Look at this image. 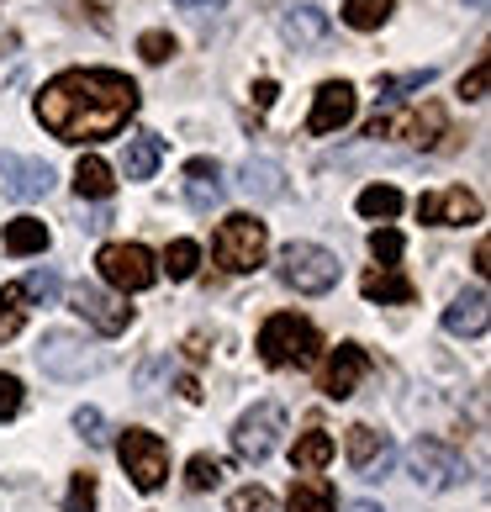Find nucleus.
<instances>
[{"label": "nucleus", "mask_w": 491, "mask_h": 512, "mask_svg": "<svg viewBox=\"0 0 491 512\" xmlns=\"http://www.w3.org/2000/svg\"><path fill=\"white\" fill-rule=\"evenodd\" d=\"M37 122H43L59 143H106L132 122L138 111V85L117 69H64L53 74L37 96Z\"/></svg>", "instance_id": "nucleus-1"}, {"label": "nucleus", "mask_w": 491, "mask_h": 512, "mask_svg": "<svg viewBox=\"0 0 491 512\" xmlns=\"http://www.w3.org/2000/svg\"><path fill=\"white\" fill-rule=\"evenodd\" d=\"M317 354H323V333L296 312H275L259 328V359L270 370H291V365L307 370V365H317Z\"/></svg>", "instance_id": "nucleus-2"}, {"label": "nucleus", "mask_w": 491, "mask_h": 512, "mask_svg": "<svg viewBox=\"0 0 491 512\" xmlns=\"http://www.w3.org/2000/svg\"><path fill=\"white\" fill-rule=\"evenodd\" d=\"M264 254H270V233H264V222H254L249 212H233L222 217L217 238H212V259L222 264L228 275H249L264 264Z\"/></svg>", "instance_id": "nucleus-3"}, {"label": "nucleus", "mask_w": 491, "mask_h": 512, "mask_svg": "<svg viewBox=\"0 0 491 512\" xmlns=\"http://www.w3.org/2000/svg\"><path fill=\"white\" fill-rule=\"evenodd\" d=\"M280 280L301 296H328L338 286V259L323 243H286L280 249Z\"/></svg>", "instance_id": "nucleus-4"}, {"label": "nucleus", "mask_w": 491, "mask_h": 512, "mask_svg": "<svg viewBox=\"0 0 491 512\" xmlns=\"http://www.w3.org/2000/svg\"><path fill=\"white\" fill-rule=\"evenodd\" d=\"M117 454H122L127 481L138 486V491H159V486L169 481V444L159 439V433H148V428H122Z\"/></svg>", "instance_id": "nucleus-5"}, {"label": "nucleus", "mask_w": 491, "mask_h": 512, "mask_svg": "<svg viewBox=\"0 0 491 512\" xmlns=\"http://www.w3.org/2000/svg\"><path fill=\"white\" fill-rule=\"evenodd\" d=\"M280 433H286V412H280V402H259L254 412H243L233 423V454L243 465H264L280 449Z\"/></svg>", "instance_id": "nucleus-6"}, {"label": "nucleus", "mask_w": 491, "mask_h": 512, "mask_svg": "<svg viewBox=\"0 0 491 512\" xmlns=\"http://www.w3.org/2000/svg\"><path fill=\"white\" fill-rule=\"evenodd\" d=\"M96 264H101V280L111 291H148L159 280V259L143 243H106L96 254Z\"/></svg>", "instance_id": "nucleus-7"}, {"label": "nucleus", "mask_w": 491, "mask_h": 512, "mask_svg": "<svg viewBox=\"0 0 491 512\" xmlns=\"http://www.w3.org/2000/svg\"><path fill=\"white\" fill-rule=\"evenodd\" d=\"M37 370L53 375V381H85V375L101 370V359L85 354V338L53 328V333H43V344H37Z\"/></svg>", "instance_id": "nucleus-8"}, {"label": "nucleus", "mask_w": 491, "mask_h": 512, "mask_svg": "<svg viewBox=\"0 0 491 512\" xmlns=\"http://www.w3.org/2000/svg\"><path fill=\"white\" fill-rule=\"evenodd\" d=\"M407 470L412 481H418L423 491H449V486H465V460L449 444L439 439H418L407 449Z\"/></svg>", "instance_id": "nucleus-9"}, {"label": "nucleus", "mask_w": 491, "mask_h": 512, "mask_svg": "<svg viewBox=\"0 0 491 512\" xmlns=\"http://www.w3.org/2000/svg\"><path fill=\"white\" fill-rule=\"evenodd\" d=\"M365 138H412L418 148H433L444 138V106H423V111H391V117H370Z\"/></svg>", "instance_id": "nucleus-10"}, {"label": "nucleus", "mask_w": 491, "mask_h": 512, "mask_svg": "<svg viewBox=\"0 0 491 512\" xmlns=\"http://www.w3.org/2000/svg\"><path fill=\"white\" fill-rule=\"evenodd\" d=\"M69 307L80 312L90 328H96L101 338H117V333H127V322H132V307L127 301H117V296H106L101 286H90V280H74L69 286Z\"/></svg>", "instance_id": "nucleus-11"}, {"label": "nucleus", "mask_w": 491, "mask_h": 512, "mask_svg": "<svg viewBox=\"0 0 491 512\" xmlns=\"http://www.w3.org/2000/svg\"><path fill=\"white\" fill-rule=\"evenodd\" d=\"M418 217L428 227H465V222H481L486 206H481V196H470L465 185H449V191H423L418 196Z\"/></svg>", "instance_id": "nucleus-12"}, {"label": "nucleus", "mask_w": 491, "mask_h": 512, "mask_svg": "<svg viewBox=\"0 0 491 512\" xmlns=\"http://www.w3.org/2000/svg\"><path fill=\"white\" fill-rule=\"evenodd\" d=\"M354 111H360L354 85L349 80H323V85H317V101H312V117H307V132H312V138H328V132L354 122Z\"/></svg>", "instance_id": "nucleus-13"}, {"label": "nucleus", "mask_w": 491, "mask_h": 512, "mask_svg": "<svg viewBox=\"0 0 491 512\" xmlns=\"http://www.w3.org/2000/svg\"><path fill=\"white\" fill-rule=\"evenodd\" d=\"M0 185L11 201H43L53 191V169L43 159H22V154H0Z\"/></svg>", "instance_id": "nucleus-14"}, {"label": "nucleus", "mask_w": 491, "mask_h": 512, "mask_svg": "<svg viewBox=\"0 0 491 512\" xmlns=\"http://www.w3.org/2000/svg\"><path fill=\"white\" fill-rule=\"evenodd\" d=\"M365 375H370V354L360 344H338L333 359H328V370H323V396L328 402H349Z\"/></svg>", "instance_id": "nucleus-15"}, {"label": "nucleus", "mask_w": 491, "mask_h": 512, "mask_svg": "<svg viewBox=\"0 0 491 512\" xmlns=\"http://www.w3.org/2000/svg\"><path fill=\"white\" fill-rule=\"evenodd\" d=\"M486 322H491V301H486L481 286H476V291H460V296L444 307V333H455V338H481Z\"/></svg>", "instance_id": "nucleus-16"}, {"label": "nucleus", "mask_w": 491, "mask_h": 512, "mask_svg": "<svg viewBox=\"0 0 491 512\" xmlns=\"http://www.w3.org/2000/svg\"><path fill=\"white\" fill-rule=\"evenodd\" d=\"M238 191L249 196V201H280L286 196V169L270 164V159H243L238 164Z\"/></svg>", "instance_id": "nucleus-17"}, {"label": "nucleus", "mask_w": 491, "mask_h": 512, "mask_svg": "<svg viewBox=\"0 0 491 512\" xmlns=\"http://www.w3.org/2000/svg\"><path fill=\"white\" fill-rule=\"evenodd\" d=\"M328 32H333V22H328V11H317V6H291L286 16H280V37H286L296 53L317 48Z\"/></svg>", "instance_id": "nucleus-18"}, {"label": "nucleus", "mask_w": 491, "mask_h": 512, "mask_svg": "<svg viewBox=\"0 0 491 512\" xmlns=\"http://www.w3.org/2000/svg\"><path fill=\"white\" fill-rule=\"evenodd\" d=\"M185 201H191L196 212L222 206V169H217V159H191L185 164Z\"/></svg>", "instance_id": "nucleus-19"}, {"label": "nucleus", "mask_w": 491, "mask_h": 512, "mask_svg": "<svg viewBox=\"0 0 491 512\" xmlns=\"http://www.w3.org/2000/svg\"><path fill=\"white\" fill-rule=\"evenodd\" d=\"M159 164H164V138H154V132L127 138V154H122V175L127 180H148Z\"/></svg>", "instance_id": "nucleus-20"}, {"label": "nucleus", "mask_w": 491, "mask_h": 512, "mask_svg": "<svg viewBox=\"0 0 491 512\" xmlns=\"http://www.w3.org/2000/svg\"><path fill=\"white\" fill-rule=\"evenodd\" d=\"M74 191H80V201H106L117 191V175H111V164L101 154H85L74 164Z\"/></svg>", "instance_id": "nucleus-21"}, {"label": "nucleus", "mask_w": 491, "mask_h": 512, "mask_svg": "<svg viewBox=\"0 0 491 512\" xmlns=\"http://www.w3.org/2000/svg\"><path fill=\"white\" fill-rule=\"evenodd\" d=\"M360 291H365L370 301H391V307H412V296H418V286H412L402 270H370V275L360 280Z\"/></svg>", "instance_id": "nucleus-22"}, {"label": "nucleus", "mask_w": 491, "mask_h": 512, "mask_svg": "<svg viewBox=\"0 0 491 512\" xmlns=\"http://www.w3.org/2000/svg\"><path fill=\"white\" fill-rule=\"evenodd\" d=\"M0 243H6V254L22 259V254H43L53 243V233H48V222H37V217H16V222H6Z\"/></svg>", "instance_id": "nucleus-23"}, {"label": "nucleus", "mask_w": 491, "mask_h": 512, "mask_svg": "<svg viewBox=\"0 0 491 512\" xmlns=\"http://www.w3.org/2000/svg\"><path fill=\"white\" fill-rule=\"evenodd\" d=\"M286 507H291V512H338L333 481H323V476H301V481H291Z\"/></svg>", "instance_id": "nucleus-24"}, {"label": "nucleus", "mask_w": 491, "mask_h": 512, "mask_svg": "<svg viewBox=\"0 0 491 512\" xmlns=\"http://www.w3.org/2000/svg\"><path fill=\"white\" fill-rule=\"evenodd\" d=\"M333 439H328V433L323 428H312V433H301V439H296V449H291V465L301 470V476H317V470H323L328 460H333Z\"/></svg>", "instance_id": "nucleus-25"}, {"label": "nucleus", "mask_w": 491, "mask_h": 512, "mask_svg": "<svg viewBox=\"0 0 491 512\" xmlns=\"http://www.w3.org/2000/svg\"><path fill=\"white\" fill-rule=\"evenodd\" d=\"M344 449H349V465L365 476V470L386 454V433H375V428H365V423H354V428H349V439H344Z\"/></svg>", "instance_id": "nucleus-26"}, {"label": "nucleus", "mask_w": 491, "mask_h": 512, "mask_svg": "<svg viewBox=\"0 0 491 512\" xmlns=\"http://www.w3.org/2000/svg\"><path fill=\"white\" fill-rule=\"evenodd\" d=\"M354 206H360V217H370V222H391L402 212V191H396V185H365Z\"/></svg>", "instance_id": "nucleus-27"}, {"label": "nucleus", "mask_w": 491, "mask_h": 512, "mask_svg": "<svg viewBox=\"0 0 491 512\" xmlns=\"http://www.w3.org/2000/svg\"><path fill=\"white\" fill-rule=\"evenodd\" d=\"M433 80V69H407V74H381L375 80V101H402L412 90H423Z\"/></svg>", "instance_id": "nucleus-28"}, {"label": "nucleus", "mask_w": 491, "mask_h": 512, "mask_svg": "<svg viewBox=\"0 0 491 512\" xmlns=\"http://www.w3.org/2000/svg\"><path fill=\"white\" fill-rule=\"evenodd\" d=\"M16 291H22V301L53 307V301H59V291H64V280H59V270H32L27 280H16Z\"/></svg>", "instance_id": "nucleus-29"}, {"label": "nucleus", "mask_w": 491, "mask_h": 512, "mask_svg": "<svg viewBox=\"0 0 491 512\" xmlns=\"http://www.w3.org/2000/svg\"><path fill=\"white\" fill-rule=\"evenodd\" d=\"M391 16V0H344V22L354 32H375Z\"/></svg>", "instance_id": "nucleus-30"}, {"label": "nucleus", "mask_w": 491, "mask_h": 512, "mask_svg": "<svg viewBox=\"0 0 491 512\" xmlns=\"http://www.w3.org/2000/svg\"><path fill=\"white\" fill-rule=\"evenodd\" d=\"M196 264H201V249H196L191 238H175V243L164 249V270H169V280H191V275H196Z\"/></svg>", "instance_id": "nucleus-31"}, {"label": "nucleus", "mask_w": 491, "mask_h": 512, "mask_svg": "<svg viewBox=\"0 0 491 512\" xmlns=\"http://www.w3.org/2000/svg\"><path fill=\"white\" fill-rule=\"evenodd\" d=\"M222 476H228V465L212 460V454H196V460L185 465V486L191 491H212V486H222Z\"/></svg>", "instance_id": "nucleus-32"}, {"label": "nucleus", "mask_w": 491, "mask_h": 512, "mask_svg": "<svg viewBox=\"0 0 491 512\" xmlns=\"http://www.w3.org/2000/svg\"><path fill=\"white\" fill-rule=\"evenodd\" d=\"M96 502H101V486H96L90 470H80V476L69 481V491H64V512H96Z\"/></svg>", "instance_id": "nucleus-33"}, {"label": "nucleus", "mask_w": 491, "mask_h": 512, "mask_svg": "<svg viewBox=\"0 0 491 512\" xmlns=\"http://www.w3.org/2000/svg\"><path fill=\"white\" fill-rule=\"evenodd\" d=\"M402 249H407V238L396 233V227H375V233H370V254L381 259V270H396V259H402Z\"/></svg>", "instance_id": "nucleus-34"}, {"label": "nucleus", "mask_w": 491, "mask_h": 512, "mask_svg": "<svg viewBox=\"0 0 491 512\" xmlns=\"http://www.w3.org/2000/svg\"><path fill=\"white\" fill-rule=\"evenodd\" d=\"M138 53H143V64H169V59H175V53H180V43H175V37H169V32H143L138 37Z\"/></svg>", "instance_id": "nucleus-35"}, {"label": "nucleus", "mask_w": 491, "mask_h": 512, "mask_svg": "<svg viewBox=\"0 0 491 512\" xmlns=\"http://www.w3.org/2000/svg\"><path fill=\"white\" fill-rule=\"evenodd\" d=\"M228 512H275V497L264 486H243L228 497Z\"/></svg>", "instance_id": "nucleus-36"}, {"label": "nucleus", "mask_w": 491, "mask_h": 512, "mask_svg": "<svg viewBox=\"0 0 491 512\" xmlns=\"http://www.w3.org/2000/svg\"><path fill=\"white\" fill-rule=\"evenodd\" d=\"M74 428H80L85 444H106V417H101L96 407H80V412H74Z\"/></svg>", "instance_id": "nucleus-37"}, {"label": "nucleus", "mask_w": 491, "mask_h": 512, "mask_svg": "<svg viewBox=\"0 0 491 512\" xmlns=\"http://www.w3.org/2000/svg\"><path fill=\"white\" fill-rule=\"evenodd\" d=\"M16 412H22V381L0 370V423H11Z\"/></svg>", "instance_id": "nucleus-38"}, {"label": "nucleus", "mask_w": 491, "mask_h": 512, "mask_svg": "<svg viewBox=\"0 0 491 512\" xmlns=\"http://www.w3.org/2000/svg\"><path fill=\"white\" fill-rule=\"evenodd\" d=\"M486 85H491V59H481L476 69L465 74V80H460V96H465V101H486Z\"/></svg>", "instance_id": "nucleus-39"}, {"label": "nucleus", "mask_w": 491, "mask_h": 512, "mask_svg": "<svg viewBox=\"0 0 491 512\" xmlns=\"http://www.w3.org/2000/svg\"><path fill=\"white\" fill-rule=\"evenodd\" d=\"M275 96H280V85H275V80H259V85H254V106H259V111H270Z\"/></svg>", "instance_id": "nucleus-40"}, {"label": "nucleus", "mask_w": 491, "mask_h": 512, "mask_svg": "<svg viewBox=\"0 0 491 512\" xmlns=\"http://www.w3.org/2000/svg\"><path fill=\"white\" fill-rule=\"evenodd\" d=\"M16 333H22V312H0V344H6V338H16Z\"/></svg>", "instance_id": "nucleus-41"}, {"label": "nucleus", "mask_w": 491, "mask_h": 512, "mask_svg": "<svg viewBox=\"0 0 491 512\" xmlns=\"http://www.w3.org/2000/svg\"><path fill=\"white\" fill-rule=\"evenodd\" d=\"M175 6H180V11H196V16H206V11L217 16L222 6H228V0H175Z\"/></svg>", "instance_id": "nucleus-42"}, {"label": "nucleus", "mask_w": 491, "mask_h": 512, "mask_svg": "<svg viewBox=\"0 0 491 512\" xmlns=\"http://www.w3.org/2000/svg\"><path fill=\"white\" fill-rule=\"evenodd\" d=\"M476 270H481V275H486V270H491V243H486V238H481V243H476Z\"/></svg>", "instance_id": "nucleus-43"}, {"label": "nucleus", "mask_w": 491, "mask_h": 512, "mask_svg": "<svg viewBox=\"0 0 491 512\" xmlns=\"http://www.w3.org/2000/svg\"><path fill=\"white\" fill-rule=\"evenodd\" d=\"M180 396H185V402H201V386L191 381V375H185V381H180Z\"/></svg>", "instance_id": "nucleus-44"}, {"label": "nucleus", "mask_w": 491, "mask_h": 512, "mask_svg": "<svg viewBox=\"0 0 491 512\" xmlns=\"http://www.w3.org/2000/svg\"><path fill=\"white\" fill-rule=\"evenodd\" d=\"M344 512H381V507H375V502H349Z\"/></svg>", "instance_id": "nucleus-45"}, {"label": "nucleus", "mask_w": 491, "mask_h": 512, "mask_svg": "<svg viewBox=\"0 0 491 512\" xmlns=\"http://www.w3.org/2000/svg\"><path fill=\"white\" fill-rule=\"evenodd\" d=\"M470 6H481V0H470Z\"/></svg>", "instance_id": "nucleus-46"}]
</instances>
